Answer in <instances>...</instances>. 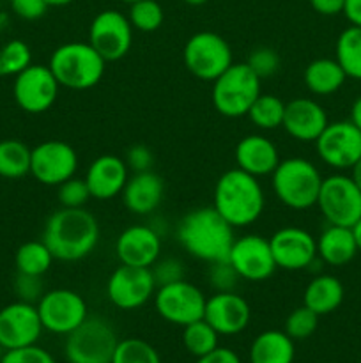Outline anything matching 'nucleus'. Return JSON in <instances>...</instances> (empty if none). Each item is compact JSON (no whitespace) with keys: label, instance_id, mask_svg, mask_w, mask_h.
I'll return each mask as SVG.
<instances>
[{"label":"nucleus","instance_id":"1","mask_svg":"<svg viewBox=\"0 0 361 363\" xmlns=\"http://www.w3.org/2000/svg\"><path fill=\"white\" fill-rule=\"evenodd\" d=\"M234 227L212 206H202L188 211L177 223L176 238L188 255L197 261H225L236 234Z\"/></svg>","mask_w":361,"mask_h":363},{"label":"nucleus","instance_id":"2","mask_svg":"<svg viewBox=\"0 0 361 363\" xmlns=\"http://www.w3.org/2000/svg\"><path fill=\"white\" fill-rule=\"evenodd\" d=\"M98 218L85 208H60L48 216L42 241L53 257L76 262L88 257L99 243Z\"/></svg>","mask_w":361,"mask_h":363},{"label":"nucleus","instance_id":"3","mask_svg":"<svg viewBox=\"0 0 361 363\" xmlns=\"http://www.w3.org/2000/svg\"><path fill=\"white\" fill-rule=\"evenodd\" d=\"M212 208L234 227L244 229L257 222L265 209V194L258 177L239 167L223 172L214 184Z\"/></svg>","mask_w":361,"mask_h":363},{"label":"nucleus","instance_id":"4","mask_svg":"<svg viewBox=\"0 0 361 363\" xmlns=\"http://www.w3.org/2000/svg\"><path fill=\"white\" fill-rule=\"evenodd\" d=\"M48 67L60 87L87 91L101 82L106 60L88 41H69L53 50Z\"/></svg>","mask_w":361,"mask_h":363},{"label":"nucleus","instance_id":"5","mask_svg":"<svg viewBox=\"0 0 361 363\" xmlns=\"http://www.w3.org/2000/svg\"><path fill=\"white\" fill-rule=\"evenodd\" d=\"M324 177L310 160H282L271 174V188L280 202L294 211H304L317 204L319 191Z\"/></svg>","mask_w":361,"mask_h":363},{"label":"nucleus","instance_id":"6","mask_svg":"<svg viewBox=\"0 0 361 363\" xmlns=\"http://www.w3.org/2000/svg\"><path fill=\"white\" fill-rule=\"evenodd\" d=\"M262 92V80L246 62H234L212 82V106L223 117L236 119L246 116Z\"/></svg>","mask_w":361,"mask_h":363},{"label":"nucleus","instance_id":"7","mask_svg":"<svg viewBox=\"0 0 361 363\" xmlns=\"http://www.w3.org/2000/svg\"><path fill=\"white\" fill-rule=\"evenodd\" d=\"M117 344L115 330L106 319L87 318L66 335L64 354L69 363H112Z\"/></svg>","mask_w":361,"mask_h":363},{"label":"nucleus","instance_id":"8","mask_svg":"<svg viewBox=\"0 0 361 363\" xmlns=\"http://www.w3.org/2000/svg\"><path fill=\"white\" fill-rule=\"evenodd\" d=\"M186 69L202 82H214L234 64L232 48L222 35L200 30L191 35L183 50Z\"/></svg>","mask_w":361,"mask_h":363},{"label":"nucleus","instance_id":"9","mask_svg":"<svg viewBox=\"0 0 361 363\" xmlns=\"http://www.w3.org/2000/svg\"><path fill=\"white\" fill-rule=\"evenodd\" d=\"M315 206L329 225L353 227L361 218V190L350 176L331 174L322 179Z\"/></svg>","mask_w":361,"mask_h":363},{"label":"nucleus","instance_id":"10","mask_svg":"<svg viewBox=\"0 0 361 363\" xmlns=\"http://www.w3.org/2000/svg\"><path fill=\"white\" fill-rule=\"evenodd\" d=\"M207 296L186 279L159 286L154 293V307L159 318L170 325L186 326L204 319Z\"/></svg>","mask_w":361,"mask_h":363},{"label":"nucleus","instance_id":"11","mask_svg":"<svg viewBox=\"0 0 361 363\" xmlns=\"http://www.w3.org/2000/svg\"><path fill=\"white\" fill-rule=\"evenodd\" d=\"M42 328L55 335H67L88 318L87 301L73 289L46 291L38 301Z\"/></svg>","mask_w":361,"mask_h":363},{"label":"nucleus","instance_id":"12","mask_svg":"<svg viewBox=\"0 0 361 363\" xmlns=\"http://www.w3.org/2000/svg\"><path fill=\"white\" fill-rule=\"evenodd\" d=\"M314 144L321 162L338 172L350 170L361 158V131L350 121L329 123Z\"/></svg>","mask_w":361,"mask_h":363},{"label":"nucleus","instance_id":"13","mask_svg":"<svg viewBox=\"0 0 361 363\" xmlns=\"http://www.w3.org/2000/svg\"><path fill=\"white\" fill-rule=\"evenodd\" d=\"M133 25L117 9H105L94 16L88 27V43L106 62H115L130 53L133 45Z\"/></svg>","mask_w":361,"mask_h":363},{"label":"nucleus","instance_id":"14","mask_svg":"<svg viewBox=\"0 0 361 363\" xmlns=\"http://www.w3.org/2000/svg\"><path fill=\"white\" fill-rule=\"evenodd\" d=\"M156 280L151 268L120 264L106 280V296L120 311H137L154 298Z\"/></svg>","mask_w":361,"mask_h":363},{"label":"nucleus","instance_id":"15","mask_svg":"<svg viewBox=\"0 0 361 363\" xmlns=\"http://www.w3.org/2000/svg\"><path fill=\"white\" fill-rule=\"evenodd\" d=\"M78 152L64 140H45L30 152V174L45 186H59L74 177Z\"/></svg>","mask_w":361,"mask_h":363},{"label":"nucleus","instance_id":"16","mask_svg":"<svg viewBox=\"0 0 361 363\" xmlns=\"http://www.w3.org/2000/svg\"><path fill=\"white\" fill-rule=\"evenodd\" d=\"M59 89V82L48 66L30 64L14 77L13 94L21 110L27 113H42L55 105Z\"/></svg>","mask_w":361,"mask_h":363},{"label":"nucleus","instance_id":"17","mask_svg":"<svg viewBox=\"0 0 361 363\" xmlns=\"http://www.w3.org/2000/svg\"><path fill=\"white\" fill-rule=\"evenodd\" d=\"M227 259L234 266L239 279L248 282H264L278 269L269 240L260 234H244L236 238Z\"/></svg>","mask_w":361,"mask_h":363},{"label":"nucleus","instance_id":"18","mask_svg":"<svg viewBox=\"0 0 361 363\" xmlns=\"http://www.w3.org/2000/svg\"><path fill=\"white\" fill-rule=\"evenodd\" d=\"M38 307L27 301H14L0 311V347L6 351L34 346L42 333Z\"/></svg>","mask_w":361,"mask_h":363},{"label":"nucleus","instance_id":"19","mask_svg":"<svg viewBox=\"0 0 361 363\" xmlns=\"http://www.w3.org/2000/svg\"><path fill=\"white\" fill-rule=\"evenodd\" d=\"M276 268L285 272L308 269L317 259V240L301 227H282L269 238Z\"/></svg>","mask_w":361,"mask_h":363},{"label":"nucleus","instance_id":"20","mask_svg":"<svg viewBox=\"0 0 361 363\" xmlns=\"http://www.w3.org/2000/svg\"><path fill=\"white\" fill-rule=\"evenodd\" d=\"M161 234L152 225H131L117 236L115 255L120 264L152 268L161 257Z\"/></svg>","mask_w":361,"mask_h":363},{"label":"nucleus","instance_id":"21","mask_svg":"<svg viewBox=\"0 0 361 363\" xmlns=\"http://www.w3.org/2000/svg\"><path fill=\"white\" fill-rule=\"evenodd\" d=\"M204 319L219 335H237L250 325V303L236 291L214 293L205 301Z\"/></svg>","mask_w":361,"mask_h":363},{"label":"nucleus","instance_id":"22","mask_svg":"<svg viewBox=\"0 0 361 363\" xmlns=\"http://www.w3.org/2000/svg\"><path fill=\"white\" fill-rule=\"evenodd\" d=\"M84 179L92 199L110 201L122 194L130 179V169L120 156L101 155L87 167Z\"/></svg>","mask_w":361,"mask_h":363},{"label":"nucleus","instance_id":"23","mask_svg":"<svg viewBox=\"0 0 361 363\" xmlns=\"http://www.w3.org/2000/svg\"><path fill=\"white\" fill-rule=\"evenodd\" d=\"M329 124L328 113L311 98H294L285 103L282 128L297 142H315Z\"/></svg>","mask_w":361,"mask_h":363},{"label":"nucleus","instance_id":"24","mask_svg":"<svg viewBox=\"0 0 361 363\" xmlns=\"http://www.w3.org/2000/svg\"><path fill=\"white\" fill-rule=\"evenodd\" d=\"M120 197L127 211L138 216H147L161 204L165 197V181L154 170L133 172Z\"/></svg>","mask_w":361,"mask_h":363},{"label":"nucleus","instance_id":"25","mask_svg":"<svg viewBox=\"0 0 361 363\" xmlns=\"http://www.w3.org/2000/svg\"><path fill=\"white\" fill-rule=\"evenodd\" d=\"M234 156H236L237 167L255 177L271 176L278 163L282 162L275 142L260 133H251L241 138L237 142Z\"/></svg>","mask_w":361,"mask_h":363},{"label":"nucleus","instance_id":"26","mask_svg":"<svg viewBox=\"0 0 361 363\" xmlns=\"http://www.w3.org/2000/svg\"><path fill=\"white\" fill-rule=\"evenodd\" d=\"M317 240V257L328 266H345L356 257L357 243L354 238L353 227L329 225L319 234Z\"/></svg>","mask_w":361,"mask_h":363},{"label":"nucleus","instance_id":"27","mask_svg":"<svg viewBox=\"0 0 361 363\" xmlns=\"http://www.w3.org/2000/svg\"><path fill=\"white\" fill-rule=\"evenodd\" d=\"M342 282L328 273H317L306 284L303 293V305L314 311L317 315H326L335 312L343 301Z\"/></svg>","mask_w":361,"mask_h":363},{"label":"nucleus","instance_id":"28","mask_svg":"<svg viewBox=\"0 0 361 363\" xmlns=\"http://www.w3.org/2000/svg\"><path fill=\"white\" fill-rule=\"evenodd\" d=\"M347 74L336 59H315L304 67L303 82L308 91L315 96H331L342 89Z\"/></svg>","mask_w":361,"mask_h":363},{"label":"nucleus","instance_id":"29","mask_svg":"<svg viewBox=\"0 0 361 363\" xmlns=\"http://www.w3.org/2000/svg\"><path fill=\"white\" fill-rule=\"evenodd\" d=\"M294 354V340L280 330H265L258 333L250 346L251 363H292Z\"/></svg>","mask_w":361,"mask_h":363},{"label":"nucleus","instance_id":"30","mask_svg":"<svg viewBox=\"0 0 361 363\" xmlns=\"http://www.w3.org/2000/svg\"><path fill=\"white\" fill-rule=\"evenodd\" d=\"M335 59L345 71L347 78L361 80V27L350 25L336 39Z\"/></svg>","mask_w":361,"mask_h":363},{"label":"nucleus","instance_id":"31","mask_svg":"<svg viewBox=\"0 0 361 363\" xmlns=\"http://www.w3.org/2000/svg\"><path fill=\"white\" fill-rule=\"evenodd\" d=\"M32 149L21 140L7 138L0 142V177L20 179L30 174Z\"/></svg>","mask_w":361,"mask_h":363},{"label":"nucleus","instance_id":"32","mask_svg":"<svg viewBox=\"0 0 361 363\" xmlns=\"http://www.w3.org/2000/svg\"><path fill=\"white\" fill-rule=\"evenodd\" d=\"M53 261L55 257L42 240L27 241L18 248L14 255L18 273H23V275L42 277L46 272H50Z\"/></svg>","mask_w":361,"mask_h":363},{"label":"nucleus","instance_id":"33","mask_svg":"<svg viewBox=\"0 0 361 363\" xmlns=\"http://www.w3.org/2000/svg\"><path fill=\"white\" fill-rule=\"evenodd\" d=\"M283 113H285V101L276 94H264L260 92L253 105L250 106L246 116L251 124L262 131H273L282 128Z\"/></svg>","mask_w":361,"mask_h":363},{"label":"nucleus","instance_id":"34","mask_svg":"<svg viewBox=\"0 0 361 363\" xmlns=\"http://www.w3.org/2000/svg\"><path fill=\"white\" fill-rule=\"evenodd\" d=\"M183 328L184 347L195 358L204 357V354L211 353V351L218 347L219 333L205 319H198V321L190 323V325L183 326Z\"/></svg>","mask_w":361,"mask_h":363},{"label":"nucleus","instance_id":"35","mask_svg":"<svg viewBox=\"0 0 361 363\" xmlns=\"http://www.w3.org/2000/svg\"><path fill=\"white\" fill-rule=\"evenodd\" d=\"M30 64V46L21 39H11L0 48V77H16Z\"/></svg>","mask_w":361,"mask_h":363},{"label":"nucleus","instance_id":"36","mask_svg":"<svg viewBox=\"0 0 361 363\" xmlns=\"http://www.w3.org/2000/svg\"><path fill=\"white\" fill-rule=\"evenodd\" d=\"M112 363H161V358L147 340L130 337L119 340Z\"/></svg>","mask_w":361,"mask_h":363},{"label":"nucleus","instance_id":"37","mask_svg":"<svg viewBox=\"0 0 361 363\" xmlns=\"http://www.w3.org/2000/svg\"><path fill=\"white\" fill-rule=\"evenodd\" d=\"M127 18H130L134 30L154 32L165 21V11L156 0H138L130 6Z\"/></svg>","mask_w":361,"mask_h":363},{"label":"nucleus","instance_id":"38","mask_svg":"<svg viewBox=\"0 0 361 363\" xmlns=\"http://www.w3.org/2000/svg\"><path fill=\"white\" fill-rule=\"evenodd\" d=\"M319 318L321 315L315 314L308 307L301 305L299 308H294L285 319V333L292 340H303L308 339L315 333L319 326Z\"/></svg>","mask_w":361,"mask_h":363},{"label":"nucleus","instance_id":"39","mask_svg":"<svg viewBox=\"0 0 361 363\" xmlns=\"http://www.w3.org/2000/svg\"><path fill=\"white\" fill-rule=\"evenodd\" d=\"M246 64L262 80V78H269L278 73L280 66H282V59H280L276 50L269 48V46H258V48L251 50Z\"/></svg>","mask_w":361,"mask_h":363},{"label":"nucleus","instance_id":"40","mask_svg":"<svg viewBox=\"0 0 361 363\" xmlns=\"http://www.w3.org/2000/svg\"><path fill=\"white\" fill-rule=\"evenodd\" d=\"M207 279L214 293H229V291H236L237 284H239V275L230 264L229 259L225 261H218L209 264Z\"/></svg>","mask_w":361,"mask_h":363},{"label":"nucleus","instance_id":"41","mask_svg":"<svg viewBox=\"0 0 361 363\" xmlns=\"http://www.w3.org/2000/svg\"><path fill=\"white\" fill-rule=\"evenodd\" d=\"M57 197H59L62 208H85L88 199H92L87 183L80 177H71V179L59 184Z\"/></svg>","mask_w":361,"mask_h":363},{"label":"nucleus","instance_id":"42","mask_svg":"<svg viewBox=\"0 0 361 363\" xmlns=\"http://www.w3.org/2000/svg\"><path fill=\"white\" fill-rule=\"evenodd\" d=\"M152 277L156 280V286H166V284L177 282L186 277V268H184L183 261L176 257H165L158 259L151 268Z\"/></svg>","mask_w":361,"mask_h":363},{"label":"nucleus","instance_id":"43","mask_svg":"<svg viewBox=\"0 0 361 363\" xmlns=\"http://www.w3.org/2000/svg\"><path fill=\"white\" fill-rule=\"evenodd\" d=\"M14 291H16V296L21 301H27V303H38L41 300V296L45 294L42 289V280L41 277L34 275H23V273H18L16 280H14Z\"/></svg>","mask_w":361,"mask_h":363},{"label":"nucleus","instance_id":"44","mask_svg":"<svg viewBox=\"0 0 361 363\" xmlns=\"http://www.w3.org/2000/svg\"><path fill=\"white\" fill-rule=\"evenodd\" d=\"M0 363H57L52 354L39 346L21 347V350L6 351Z\"/></svg>","mask_w":361,"mask_h":363},{"label":"nucleus","instance_id":"45","mask_svg":"<svg viewBox=\"0 0 361 363\" xmlns=\"http://www.w3.org/2000/svg\"><path fill=\"white\" fill-rule=\"evenodd\" d=\"M124 162H126L127 169L133 170V172H145V170H152L154 155H152V151L147 145L133 144L126 151Z\"/></svg>","mask_w":361,"mask_h":363},{"label":"nucleus","instance_id":"46","mask_svg":"<svg viewBox=\"0 0 361 363\" xmlns=\"http://www.w3.org/2000/svg\"><path fill=\"white\" fill-rule=\"evenodd\" d=\"M48 4L46 0H11V9L16 16L23 18V20H39L48 11Z\"/></svg>","mask_w":361,"mask_h":363},{"label":"nucleus","instance_id":"47","mask_svg":"<svg viewBox=\"0 0 361 363\" xmlns=\"http://www.w3.org/2000/svg\"><path fill=\"white\" fill-rule=\"evenodd\" d=\"M195 363H241V358L237 357L236 351L229 350V347L218 346L214 351H211V353L197 358Z\"/></svg>","mask_w":361,"mask_h":363},{"label":"nucleus","instance_id":"48","mask_svg":"<svg viewBox=\"0 0 361 363\" xmlns=\"http://www.w3.org/2000/svg\"><path fill=\"white\" fill-rule=\"evenodd\" d=\"M310 6L315 13L322 14V16H336V14L343 13L345 0H310Z\"/></svg>","mask_w":361,"mask_h":363},{"label":"nucleus","instance_id":"49","mask_svg":"<svg viewBox=\"0 0 361 363\" xmlns=\"http://www.w3.org/2000/svg\"><path fill=\"white\" fill-rule=\"evenodd\" d=\"M343 14L350 25L361 27V0H345Z\"/></svg>","mask_w":361,"mask_h":363},{"label":"nucleus","instance_id":"50","mask_svg":"<svg viewBox=\"0 0 361 363\" xmlns=\"http://www.w3.org/2000/svg\"><path fill=\"white\" fill-rule=\"evenodd\" d=\"M349 121L357 128V130L361 131V96L353 103V106H350V119Z\"/></svg>","mask_w":361,"mask_h":363},{"label":"nucleus","instance_id":"51","mask_svg":"<svg viewBox=\"0 0 361 363\" xmlns=\"http://www.w3.org/2000/svg\"><path fill=\"white\" fill-rule=\"evenodd\" d=\"M350 177H353L354 183H356L357 188H360V190H361V158L357 160L356 165H354L353 169H350Z\"/></svg>","mask_w":361,"mask_h":363},{"label":"nucleus","instance_id":"52","mask_svg":"<svg viewBox=\"0 0 361 363\" xmlns=\"http://www.w3.org/2000/svg\"><path fill=\"white\" fill-rule=\"evenodd\" d=\"M353 233H354V238H356L357 250L361 252V218L357 220V222L353 225Z\"/></svg>","mask_w":361,"mask_h":363},{"label":"nucleus","instance_id":"53","mask_svg":"<svg viewBox=\"0 0 361 363\" xmlns=\"http://www.w3.org/2000/svg\"><path fill=\"white\" fill-rule=\"evenodd\" d=\"M71 2H74V0H46V4H48L50 7H64L69 6Z\"/></svg>","mask_w":361,"mask_h":363},{"label":"nucleus","instance_id":"54","mask_svg":"<svg viewBox=\"0 0 361 363\" xmlns=\"http://www.w3.org/2000/svg\"><path fill=\"white\" fill-rule=\"evenodd\" d=\"M184 4H188V6H193V7H198V6H204L207 0H183Z\"/></svg>","mask_w":361,"mask_h":363},{"label":"nucleus","instance_id":"55","mask_svg":"<svg viewBox=\"0 0 361 363\" xmlns=\"http://www.w3.org/2000/svg\"><path fill=\"white\" fill-rule=\"evenodd\" d=\"M119 2H124V4H130V6H131V4L138 2V0H119Z\"/></svg>","mask_w":361,"mask_h":363}]
</instances>
